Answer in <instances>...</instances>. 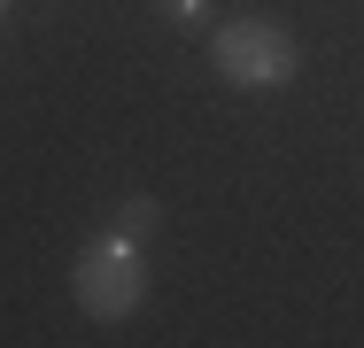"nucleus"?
Here are the masks:
<instances>
[{"mask_svg":"<svg viewBox=\"0 0 364 348\" xmlns=\"http://www.w3.org/2000/svg\"><path fill=\"white\" fill-rule=\"evenodd\" d=\"M155 224H163V202H155V194H124V202H117V232H124V240H147Z\"/></svg>","mask_w":364,"mask_h":348,"instance_id":"3","label":"nucleus"},{"mask_svg":"<svg viewBox=\"0 0 364 348\" xmlns=\"http://www.w3.org/2000/svg\"><path fill=\"white\" fill-rule=\"evenodd\" d=\"M0 8H8V0H0Z\"/></svg>","mask_w":364,"mask_h":348,"instance_id":"5","label":"nucleus"},{"mask_svg":"<svg viewBox=\"0 0 364 348\" xmlns=\"http://www.w3.org/2000/svg\"><path fill=\"white\" fill-rule=\"evenodd\" d=\"M70 294H77V310H85L93 325H124V317H132V310L147 302V263H140V240H124L117 224H109V232H93V240L77 248Z\"/></svg>","mask_w":364,"mask_h":348,"instance_id":"1","label":"nucleus"},{"mask_svg":"<svg viewBox=\"0 0 364 348\" xmlns=\"http://www.w3.org/2000/svg\"><path fill=\"white\" fill-rule=\"evenodd\" d=\"M210 62L240 93H272V85H287L294 70H302V39H294L279 16H232V23H218V39H210Z\"/></svg>","mask_w":364,"mask_h":348,"instance_id":"2","label":"nucleus"},{"mask_svg":"<svg viewBox=\"0 0 364 348\" xmlns=\"http://www.w3.org/2000/svg\"><path fill=\"white\" fill-rule=\"evenodd\" d=\"M147 8H155L163 23H202V16H210V0H147Z\"/></svg>","mask_w":364,"mask_h":348,"instance_id":"4","label":"nucleus"}]
</instances>
